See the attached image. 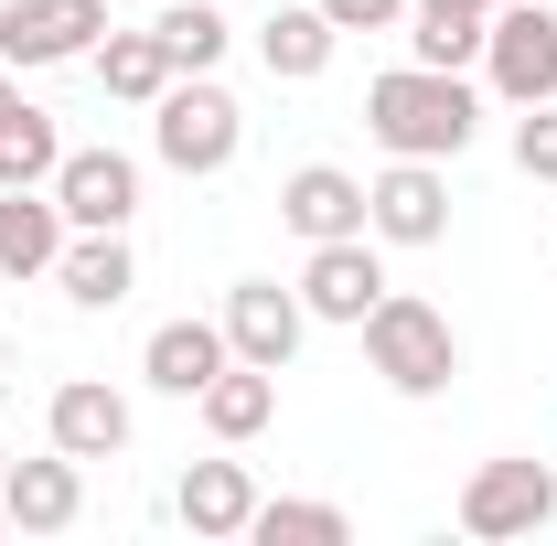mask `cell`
<instances>
[{"mask_svg":"<svg viewBox=\"0 0 557 546\" xmlns=\"http://www.w3.org/2000/svg\"><path fill=\"white\" fill-rule=\"evenodd\" d=\"M172 514H183L205 546L247 536V514H258V482H247V461H194V472H183V493H172Z\"/></svg>","mask_w":557,"mask_h":546,"instance_id":"16","label":"cell"},{"mask_svg":"<svg viewBox=\"0 0 557 546\" xmlns=\"http://www.w3.org/2000/svg\"><path fill=\"white\" fill-rule=\"evenodd\" d=\"M54 289H65L75 311H119V300L139 289L129 225H119V236H65V258H54Z\"/></svg>","mask_w":557,"mask_h":546,"instance_id":"17","label":"cell"},{"mask_svg":"<svg viewBox=\"0 0 557 546\" xmlns=\"http://www.w3.org/2000/svg\"><path fill=\"white\" fill-rule=\"evenodd\" d=\"M108 44V0H0V65L33 75V65H75Z\"/></svg>","mask_w":557,"mask_h":546,"instance_id":"6","label":"cell"},{"mask_svg":"<svg viewBox=\"0 0 557 546\" xmlns=\"http://www.w3.org/2000/svg\"><path fill=\"white\" fill-rule=\"evenodd\" d=\"M44 439H54L65 461H119L139 439V418H129V397H119L108 375H65L54 408H44Z\"/></svg>","mask_w":557,"mask_h":546,"instance_id":"9","label":"cell"},{"mask_svg":"<svg viewBox=\"0 0 557 546\" xmlns=\"http://www.w3.org/2000/svg\"><path fill=\"white\" fill-rule=\"evenodd\" d=\"M54 204H65L75 236H119L139 214V161L129 150H65L54 161Z\"/></svg>","mask_w":557,"mask_h":546,"instance_id":"10","label":"cell"},{"mask_svg":"<svg viewBox=\"0 0 557 546\" xmlns=\"http://www.w3.org/2000/svg\"><path fill=\"white\" fill-rule=\"evenodd\" d=\"M150 150H161V172L214 183V172L247 150V108H236V86H225V75H172V86L150 97Z\"/></svg>","mask_w":557,"mask_h":546,"instance_id":"2","label":"cell"},{"mask_svg":"<svg viewBox=\"0 0 557 546\" xmlns=\"http://www.w3.org/2000/svg\"><path fill=\"white\" fill-rule=\"evenodd\" d=\"M11 108H22V75H11V65H0V119H11Z\"/></svg>","mask_w":557,"mask_h":546,"instance_id":"27","label":"cell"},{"mask_svg":"<svg viewBox=\"0 0 557 546\" xmlns=\"http://www.w3.org/2000/svg\"><path fill=\"white\" fill-rule=\"evenodd\" d=\"M0 408H11V375H0Z\"/></svg>","mask_w":557,"mask_h":546,"instance_id":"28","label":"cell"},{"mask_svg":"<svg viewBox=\"0 0 557 546\" xmlns=\"http://www.w3.org/2000/svg\"><path fill=\"white\" fill-rule=\"evenodd\" d=\"M0 514H11V536H65L75 514H86V461H65V450L11 461L0 472Z\"/></svg>","mask_w":557,"mask_h":546,"instance_id":"13","label":"cell"},{"mask_svg":"<svg viewBox=\"0 0 557 546\" xmlns=\"http://www.w3.org/2000/svg\"><path fill=\"white\" fill-rule=\"evenodd\" d=\"M386 300V258H375V236H333V247H311V269H300V311L311 322H364Z\"/></svg>","mask_w":557,"mask_h":546,"instance_id":"11","label":"cell"},{"mask_svg":"<svg viewBox=\"0 0 557 546\" xmlns=\"http://www.w3.org/2000/svg\"><path fill=\"white\" fill-rule=\"evenodd\" d=\"M483 86L504 108H547L557 97V11L547 0H504L483 33Z\"/></svg>","mask_w":557,"mask_h":546,"instance_id":"4","label":"cell"},{"mask_svg":"<svg viewBox=\"0 0 557 546\" xmlns=\"http://www.w3.org/2000/svg\"><path fill=\"white\" fill-rule=\"evenodd\" d=\"M65 204H54V183H0V278H54L65 258Z\"/></svg>","mask_w":557,"mask_h":546,"instance_id":"14","label":"cell"},{"mask_svg":"<svg viewBox=\"0 0 557 546\" xmlns=\"http://www.w3.org/2000/svg\"><path fill=\"white\" fill-rule=\"evenodd\" d=\"M0 472H11V450H0Z\"/></svg>","mask_w":557,"mask_h":546,"instance_id":"29","label":"cell"},{"mask_svg":"<svg viewBox=\"0 0 557 546\" xmlns=\"http://www.w3.org/2000/svg\"><path fill=\"white\" fill-rule=\"evenodd\" d=\"M483 11H504V0H483Z\"/></svg>","mask_w":557,"mask_h":546,"instance_id":"31","label":"cell"},{"mask_svg":"<svg viewBox=\"0 0 557 546\" xmlns=\"http://www.w3.org/2000/svg\"><path fill=\"white\" fill-rule=\"evenodd\" d=\"M86 65H97V86H108V97H129V108H150V97H161V86L183 75L161 33H108V44H97Z\"/></svg>","mask_w":557,"mask_h":546,"instance_id":"21","label":"cell"},{"mask_svg":"<svg viewBox=\"0 0 557 546\" xmlns=\"http://www.w3.org/2000/svg\"><path fill=\"white\" fill-rule=\"evenodd\" d=\"M214 322H225V343H236V364H269V375H289V353H300V333H311L300 289H278V278H236Z\"/></svg>","mask_w":557,"mask_h":546,"instance_id":"8","label":"cell"},{"mask_svg":"<svg viewBox=\"0 0 557 546\" xmlns=\"http://www.w3.org/2000/svg\"><path fill=\"white\" fill-rule=\"evenodd\" d=\"M364 225H375V247H440L450 236V172L440 161H386L364 183Z\"/></svg>","mask_w":557,"mask_h":546,"instance_id":"7","label":"cell"},{"mask_svg":"<svg viewBox=\"0 0 557 546\" xmlns=\"http://www.w3.org/2000/svg\"><path fill=\"white\" fill-rule=\"evenodd\" d=\"M322 22H333V33H397L408 0H322Z\"/></svg>","mask_w":557,"mask_h":546,"instance_id":"26","label":"cell"},{"mask_svg":"<svg viewBox=\"0 0 557 546\" xmlns=\"http://www.w3.org/2000/svg\"><path fill=\"white\" fill-rule=\"evenodd\" d=\"M333 44H344V33L322 22V0H289V11L258 22V65H269L278 86H311V75L333 65Z\"/></svg>","mask_w":557,"mask_h":546,"instance_id":"19","label":"cell"},{"mask_svg":"<svg viewBox=\"0 0 557 546\" xmlns=\"http://www.w3.org/2000/svg\"><path fill=\"white\" fill-rule=\"evenodd\" d=\"M54 161H65V139H54V108H11L0 119V183H54Z\"/></svg>","mask_w":557,"mask_h":546,"instance_id":"24","label":"cell"},{"mask_svg":"<svg viewBox=\"0 0 557 546\" xmlns=\"http://www.w3.org/2000/svg\"><path fill=\"white\" fill-rule=\"evenodd\" d=\"M194 408H205V429L225 439V450H247V439L278 418V375H269V364H225V375H214Z\"/></svg>","mask_w":557,"mask_h":546,"instance_id":"20","label":"cell"},{"mask_svg":"<svg viewBox=\"0 0 557 546\" xmlns=\"http://www.w3.org/2000/svg\"><path fill=\"white\" fill-rule=\"evenodd\" d=\"M278 225L300 236V247H333V236H375L364 225V183L333 172V161H300L289 183H278Z\"/></svg>","mask_w":557,"mask_h":546,"instance_id":"12","label":"cell"},{"mask_svg":"<svg viewBox=\"0 0 557 546\" xmlns=\"http://www.w3.org/2000/svg\"><path fill=\"white\" fill-rule=\"evenodd\" d=\"M150 33L172 44V65H183V75H214V65H225V44H236V22H225L214 0H172Z\"/></svg>","mask_w":557,"mask_h":546,"instance_id":"22","label":"cell"},{"mask_svg":"<svg viewBox=\"0 0 557 546\" xmlns=\"http://www.w3.org/2000/svg\"><path fill=\"white\" fill-rule=\"evenodd\" d=\"M247 536L258 546H344V504H289V493H258V514H247Z\"/></svg>","mask_w":557,"mask_h":546,"instance_id":"23","label":"cell"},{"mask_svg":"<svg viewBox=\"0 0 557 546\" xmlns=\"http://www.w3.org/2000/svg\"><path fill=\"white\" fill-rule=\"evenodd\" d=\"M557 525V472L547 461H483L461 482V536L515 546V536H547Z\"/></svg>","mask_w":557,"mask_h":546,"instance_id":"5","label":"cell"},{"mask_svg":"<svg viewBox=\"0 0 557 546\" xmlns=\"http://www.w3.org/2000/svg\"><path fill=\"white\" fill-rule=\"evenodd\" d=\"M483 33H493V11L483 0H408V65H483Z\"/></svg>","mask_w":557,"mask_h":546,"instance_id":"18","label":"cell"},{"mask_svg":"<svg viewBox=\"0 0 557 546\" xmlns=\"http://www.w3.org/2000/svg\"><path fill=\"white\" fill-rule=\"evenodd\" d=\"M515 172L525 183H557V97L547 108H515Z\"/></svg>","mask_w":557,"mask_h":546,"instance_id":"25","label":"cell"},{"mask_svg":"<svg viewBox=\"0 0 557 546\" xmlns=\"http://www.w3.org/2000/svg\"><path fill=\"white\" fill-rule=\"evenodd\" d=\"M354 333H364V364H375L397 397H450V375H461V333H450V311H440V300L386 289Z\"/></svg>","mask_w":557,"mask_h":546,"instance_id":"3","label":"cell"},{"mask_svg":"<svg viewBox=\"0 0 557 546\" xmlns=\"http://www.w3.org/2000/svg\"><path fill=\"white\" fill-rule=\"evenodd\" d=\"M225 364H236V343H225V322H161V333L139 343V375H150L161 397H183V408L205 397V386L225 375Z\"/></svg>","mask_w":557,"mask_h":546,"instance_id":"15","label":"cell"},{"mask_svg":"<svg viewBox=\"0 0 557 546\" xmlns=\"http://www.w3.org/2000/svg\"><path fill=\"white\" fill-rule=\"evenodd\" d=\"M364 139L386 161H461L483 139V97L450 65H397V75L364 86Z\"/></svg>","mask_w":557,"mask_h":546,"instance_id":"1","label":"cell"},{"mask_svg":"<svg viewBox=\"0 0 557 546\" xmlns=\"http://www.w3.org/2000/svg\"><path fill=\"white\" fill-rule=\"evenodd\" d=\"M0 536H11V514H0Z\"/></svg>","mask_w":557,"mask_h":546,"instance_id":"30","label":"cell"}]
</instances>
